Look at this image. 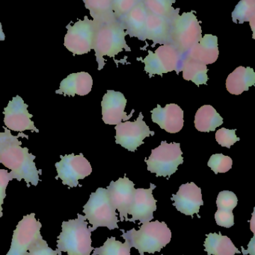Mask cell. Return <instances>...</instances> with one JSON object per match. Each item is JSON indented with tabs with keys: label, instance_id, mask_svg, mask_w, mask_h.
<instances>
[{
	"label": "cell",
	"instance_id": "obj_35",
	"mask_svg": "<svg viewBox=\"0 0 255 255\" xmlns=\"http://www.w3.org/2000/svg\"><path fill=\"white\" fill-rule=\"evenodd\" d=\"M27 255H58V253L49 247L41 236L30 247Z\"/></svg>",
	"mask_w": 255,
	"mask_h": 255
},
{
	"label": "cell",
	"instance_id": "obj_4",
	"mask_svg": "<svg viewBox=\"0 0 255 255\" xmlns=\"http://www.w3.org/2000/svg\"><path fill=\"white\" fill-rule=\"evenodd\" d=\"M85 216L77 214V219L63 222L61 231L57 240V253L68 255H91V232Z\"/></svg>",
	"mask_w": 255,
	"mask_h": 255
},
{
	"label": "cell",
	"instance_id": "obj_1",
	"mask_svg": "<svg viewBox=\"0 0 255 255\" xmlns=\"http://www.w3.org/2000/svg\"><path fill=\"white\" fill-rule=\"evenodd\" d=\"M19 137L28 139V135L25 133H20L16 136L9 133L0 146V163L10 169L9 174L12 180H24L28 187L30 184L37 186L42 170L37 169L34 162L35 156L29 153L26 147H21L22 142L19 140Z\"/></svg>",
	"mask_w": 255,
	"mask_h": 255
},
{
	"label": "cell",
	"instance_id": "obj_22",
	"mask_svg": "<svg viewBox=\"0 0 255 255\" xmlns=\"http://www.w3.org/2000/svg\"><path fill=\"white\" fill-rule=\"evenodd\" d=\"M187 55L205 65L214 64L219 57L218 37L213 34H205Z\"/></svg>",
	"mask_w": 255,
	"mask_h": 255
},
{
	"label": "cell",
	"instance_id": "obj_3",
	"mask_svg": "<svg viewBox=\"0 0 255 255\" xmlns=\"http://www.w3.org/2000/svg\"><path fill=\"white\" fill-rule=\"evenodd\" d=\"M126 36L125 30L118 19L96 24L93 49L95 52L98 70H101L104 67L103 57L114 58L123 50L131 51L126 42Z\"/></svg>",
	"mask_w": 255,
	"mask_h": 255
},
{
	"label": "cell",
	"instance_id": "obj_9",
	"mask_svg": "<svg viewBox=\"0 0 255 255\" xmlns=\"http://www.w3.org/2000/svg\"><path fill=\"white\" fill-rule=\"evenodd\" d=\"M66 28L64 45L73 55H84L93 49L96 31L94 21L85 16L83 20L79 19L73 25L68 24Z\"/></svg>",
	"mask_w": 255,
	"mask_h": 255
},
{
	"label": "cell",
	"instance_id": "obj_32",
	"mask_svg": "<svg viewBox=\"0 0 255 255\" xmlns=\"http://www.w3.org/2000/svg\"><path fill=\"white\" fill-rule=\"evenodd\" d=\"M238 204V196L233 192L224 190L219 193L217 199L218 209L233 211Z\"/></svg>",
	"mask_w": 255,
	"mask_h": 255
},
{
	"label": "cell",
	"instance_id": "obj_5",
	"mask_svg": "<svg viewBox=\"0 0 255 255\" xmlns=\"http://www.w3.org/2000/svg\"><path fill=\"white\" fill-rule=\"evenodd\" d=\"M85 217L91 225V232L99 227H106L109 230L118 229L120 221L117 217L116 210L109 200L107 189L98 188L90 196L88 202L84 205Z\"/></svg>",
	"mask_w": 255,
	"mask_h": 255
},
{
	"label": "cell",
	"instance_id": "obj_23",
	"mask_svg": "<svg viewBox=\"0 0 255 255\" xmlns=\"http://www.w3.org/2000/svg\"><path fill=\"white\" fill-rule=\"evenodd\" d=\"M255 85V73L251 67H239L226 80V88L233 95H241Z\"/></svg>",
	"mask_w": 255,
	"mask_h": 255
},
{
	"label": "cell",
	"instance_id": "obj_34",
	"mask_svg": "<svg viewBox=\"0 0 255 255\" xmlns=\"http://www.w3.org/2000/svg\"><path fill=\"white\" fill-rule=\"evenodd\" d=\"M142 0H113V13L115 18L119 20Z\"/></svg>",
	"mask_w": 255,
	"mask_h": 255
},
{
	"label": "cell",
	"instance_id": "obj_30",
	"mask_svg": "<svg viewBox=\"0 0 255 255\" xmlns=\"http://www.w3.org/2000/svg\"><path fill=\"white\" fill-rule=\"evenodd\" d=\"M130 250L127 242L123 244L112 237L108 238L103 247L94 249L92 255H130Z\"/></svg>",
	"mask_w": 255,
	"mask_h": 255
},
{
	"label": "cell",
	"instance_id": "obj_7",
	"mask_svg": "<svg viewBox=\"0 0 255 255\" xmlns=\"http://www.w3.org/2000/svg\"><path fill=\"white\" fill-rule=\"evenodd\" d=\"M182 155L181 144L162 141L160 145L151 151L149 158L145 159L148 170L157 177L171 176L176 172L178 166L184 163Z\"/></svg>",
	"mask_w": 255,
	"mask_h": 255
},
{
	"label": "cell",
	"instance_id": "obj_11",
	"mask_svg": "<svg viewBox=\"0 0 255 255\" xmlns=\"http://www.w3.org/2000/svg\"><path fill=\"white\" fill-rule=\"evenodd\" d=\"M41 227L34 213L24 216L13 232L10 250L6 255H27L30 247L41 237Z\"/></svg>",
	"mask_w": 255,
	"mask_h": 255
},
{
	"label": "cell",
	"instance_id": "obj_8",
	"mask_svg": "<svg viewBox=\"0 0 255 255\" xmlns=\"http://www.w3.org/2000/svg\"><path fill=\"white\" fill-rule=\"evenodd\" d=\"M186 55L180 53L178 49L172 44L162 45L155 52L148 51V56L143 60L145 70L150 77L154 75L163 76L165 73L182 71L183 63Z\"/></svg>",
	"mask_w": 255,
	"mask_h": 255
},
{
	"label": "cell",
	"instance_id": "obj_36",
	"mask_svg": "<svg viewBox=\"0 0 255 255\" xmlns=\"http://www.w3.org/2000/svg\"><path fill=\"white\" fill-rule=\"evenodd\" d=\"M215 220L218 226L226 229H230L235 225V216H234L233 211L218 209L215 214Z\"/></svg>",
	"mask_w": 255,
	"mask_h": 255
},
{
	"label": "cell",
	"instance_id": "obj_27",
	"mask_svg": "<svg viewBox=\"0 0 255 255\" xmlns=\"http://www.w3.org/2000/svg\"><path fill=\"white\" fill-rule=\"evenodd\" d=\"M85 8L95 24L115 19L113 13V0H83Z\"/></svg>",
	"mask_w": 255,
	"mask_h": 255
},
{
	"label": "cell",
	"instance_id": "obj_31",
	"mask_svg": "<svg viewBox=\"0 0 255 255\" xmlns=\"http://www.w3.org/2000/svg\"><path fill=\"white\" fill-rule=\"evenodd\" d=\"M233 160L229 156L223 154H213L208 161V166L215 174L226 173L232 168Z\"/></svg>",
	"mask_w": 255,
	"mask_h": 255
},
{
	"label": "cell",
	"instance_id": "obj_21",
	"mask_svg": "<svg viewBox=\"0 0 255 255\" xmlns=\"http://www.w3.org/2000/svg\"><path fill=\"white\" fill-rule=\"evenodd\" d=\"M147 15L148 10L141 1L121 18L119 21L125 30L126 34L131 37H137L139 40L143 41Z\"/></svg>",
	"mask_w": 255,
	"mask_h": 255
},
{
	"label": "cell",
	"instance_id": "obj_28",
	"mask_svg": "<svg viewBox=\"0 0 255 255\" xmlns=\"http://www.w3.org/2000/svg\"><path fill=\"white\" fill-rule=\"evenodd\" d=\"M148 12L173 21L179 15L180 8L175 9V0H142Z\"/></svg>",
	"mask_w": 255,
	"mask_h": 255
},
{
	"label": "cell",
	"instance_id": "obj_13",
	"mask_svg": "<svg viewBox=\"0 0 255 255\" xmlns=\"http://www.w3.org/2000/svg\"><path fill=\"white\" fill-rule=\"evenodd\" d=\"M3 115L4 126L9 130L20 133L28 130L39 133L38 129L34 127V122L31 120L33 115L28 113V105L19 96H16L9 101Z\"/></svg>",
	"mask_w": 255,
	"mask_h": 255
},
{
	"label": "cell",
	"instance_id": "obj_6",
	"mask_svg": "<svg viewBox=\"0 0 255 255\" xmlns=\"http://www.w3.org/2000/svg\"><path fill=\"white\" fill-rule=\"evenodd\" d=\"M202 38V26L194 12H185L172 21V45L180 53L187 55Z\"/></svg>",
	"mask_w": 255,
	"mask_h": 255
},
{
	"label": "cell",
	"instance_id": "obj_2",
	"mask_svg": "<svg viewBox=\"0 0 255 255\" xmlns=\"http://www.w3.org/2000/svg\"><path fill=\"white\" fill-rule=\"evenodd\" d=\"M123 232L121 235L130 248H136L141 255L145 253H160L172 240V232L164 222H148L141 226L139 231L133 229Z\"/></svg>",
	"mask_w": 255,
	"mask_h": 255
},
{
	"label": "cell",
	"instance_id": "obj_15",
	"mask_svg": "<svg viewBox=\"0 0 255 255\" xmlns=\"http://www.w3.org/2000/svg\"><path fill=\"white\" fill-rule=\"evenodd\" d=\"M127 100L124 94L115 91H107L102 100L103 121L108 125H118L122 121H127L133 116L135 110L130 115L125 113Z\"/></svg>",
	"mask_w": 255,
	"mask_h": 255
},
{
	"label": "cell",
	"instance_id": "obj_12",
	"mask_svg": "<svg viewBox=\"0 0 255 255\" xmlns=\"http://www.w3.org/2000/svg\"><path fill=\"white\" fill-rule=\"evenodd\" d=\"M142 112L134 122L125 121L116 125L115 142L132 152H134L138 147L144 144L143 139L147 136H154V131L150 130L149 127L143 121Z\"/></svg>",
	"mask_w": 255,
	"mask_h": 255
},
{
	"label": "cell",
	"instance_id": "obj_16",
	"mask_svg": "<svg viewBox=\"0 0 255 255\" xmlns=\"http://www.w3.org/2000/svg\"><path fill=\"white\" fill-rule=\"evenodd\" d=\"M149 189H136L134 202L128 212V215H131L132 218L128 219V221L135 223L138 220L144 224L154 220V212L157 210V200L153 196V190L156 188V185L151 183Z\"/></svg>",
	"mask_w": 255,
	"mask_h": 255
},
{
	"label": "cell",
	"instance_id": "obj_40",
	"mask_svg": "<svg viewBox=\"0 0 255 255\" xmlns=\"http://www.w3.org/2000/svg\"><path fill=\"white\" fill-rule=\"evenodd\" d=\"M4 40H5V35H4V32H3L2 25H1V23L0 22V40L4 41Z\"/></svg>",
	"mask_w": 255,
	"mask_h": 255
},
{
	"label": "cell",
	"instance_id": "obj_37",
	"mask_svg": "<svg viewBox=\"0 0 255 255\" xmlns=\"http://www.w3.org/2000/svg\"><path fill=\"white\" fill-rule=\"evenodd\" d=\"M11 177L6 169H0V218L3 216L2 205L6 196V188L9 181H11Z\"/></svg>",
	"mask_w": 255,
	"mask_h": 255
},
{
	"label": "cell",
	"instance_id": "obj_41",
	"mask_svg": "<svg viewBox=\"0 0 255 255\" xmlns=\"http://www.w3.org/2000/svg\"></svg>",
	"mask_w": 255,
	"mask_h": 255
},
{
	"label": "cell",
	"instance_id": "obj_14",
	"mask_svg": "<svg viewBox=\"0 0 255 255\" xmlns=\"http://www.w3.org/2000/svg\"><path fill=\"white\" fill-rule=\"evenodd\" d=\"M135 184L127 176L112 181L107 187L108 195L112 207L118 210L120 221H128V212L134 202Z\"/></svg>",
	"mask_w": 255,
	"mask_h": 255
},
{
	"label": "cell",
	"instance_id": "obj_19",
	"mask_svg": "<svg viewBox=\"0 0 255 255\" xmlns=\"http://www.w3.org/2000/svg\"><path fill=\"white\" fill-rule=\"evenodd\" d=\"M151 119L162 129L171 133H178L184 127V111L178 105L168 104L162 108L160 105L151 111Z\"/></svg>",
	"mask_w": 255,
	"mask_h": 255
},
{
	"label": "cell",
	"instance_id": "obj_29",
	"mask_svg": "<svg viewBox=\"0 0 255 255\" xmlns=\"http://www.w3.org/2000/svg\"><path fill=\"white\" fill-rule=\"evenodd\" d=\"M255 17V0H241L232 12V20L235 23H254Z\"/></svg>",
	"mask_w": 255,
	"mask_h": 255
},
{
	"label": "cell",
	"instance_id": "obj_24",
	"mask_svg": "<svg viewBox=\"0 0 255 255\" xmlns=\"http://www.w3.org/2000/svg\"><path fill=\"white\" fill-rule=\"evenodd\" d=\"M205 252L208 255H235L241 254L235 247L232 240L227 236L220 234L211 233L207 235L205 244Z\"/></svg>",
	"mask_w": 255,
	"mask_h": 255
},
{
	"label": "cell",
	"instance_id": "obj_39",
	"mask_svg": "<svg viewBox=\"0 0 255 255\" xmlns=\"http://www.w3.org/2000/svg\"><path fill=\"white\" fill-rule=\"evenodd\" d=\"M4 132H2V133L0 132V146H1L2 142L5 140V139L7 138V136H8L9 133H10V130H9V129H7V128H4Z\"/></svg>",
	"mask_w": 255,
	"mask_h": 255
},
{
	"label": "cell",
	"instance_id": "obj_20",
	"mask_svg": "<svg viewBox=\"0 0 255 255\" xmlns=\"http://www.w3.org/2000/svg\"><path fill=\"white\" fill-rule=\"evenodd\" d=\"M93 86V79L91 75L86 72L72 73L60 83L59 89L55 91L56 94L74 97L88 95Z\"/></svg>",
	"mask_w": 255,
	"mask_h": 255
},
{
	"label": "cell",
	"instance_id": "obj_17",
	"mask_svg": "<svg viewBox=\"0 0 255 255\" xmlns=\"http://www.w3.org/2000/svg\"><path fill=\"white\" fill-rule=\"evenodd\" d=\"M174 206L180 212L193 217L204 205L202 190L194 182L182 184L177 194L172 195Z\"/></svg>",
	"mask_w": 255,
	"mask_h": 255
},
{
	"label": "cell",
	"instance_id": "obj_25",
	"mask_svg": "<svg viewBox=\"0 0 255 255\" xmlns=\"http://www.w3.org/2000/svg\"><path fill=\"white\" fill-rule=\"evenodd\" d=\"M223 124V118L211 106H204L196 112L195 127L199 131H214Z\"/></svg>",
	"mask_w": 255,
	"mask_h": 255
},
{
	"label": "cell",
	"instance_id": "obj_33",
	"mask_svg": "<svg viewBox=\"0 0 255 255\" xmlns=\"http://www.w3.org/2000/svg\"><path fill=\"white\" fill-rule=\"evenodd\" d=\"M216 139L222 146L230 148L232 145L241 139L237 136L236 129L229 130L226 128H222L216 133Z\"/></svg>",
	"mask_w": 255,
	"mask_h": 255
},
{
	"label": "cell",
	"instance_id": "obj_10",
	"mask_svg": "<svg viewBox=\"0 0 255 255\" xmlns=\"http://www.w3.org/2000/svg\"><path fill=\"white\" fill-rule=\"evenodd\" d=\"M55 168L58 174L55 179L60 178L69 188L77 187L79 180L84 179L92 172L91 163L82 154L61 155V160L55 163Z\"/></svg>",
	"mask_w": 255,
	"mask_h": 255
},
{
	"label": "cell",
	"instance_id": "obj_26",
	"mask_svg": "<svg viewBox=\"0 0 255 255\" xmlns=\"http://www.w3.org/2000/svg\"><path fill=\"white\" fill-rule=\"evenodd\" d=\"M183 78L194 82L198 87L207 85L209 78L207 65L186 55L182 67Z\"/></svg>",
	"mask_w": 255,
	"mask_h": 255
},
{
	"label": "cell",
	"instance_id": "obj_18",
	"mask_svg": "<svg viewBox=\"0 0 255 255\" xmlns=\"http://www.w3.org/2000/svg\"><path fill=\"white\" fill-rule=\"evenodd\" d=\"M172 21L148 11L143 41L148 40L154 44H172Z\"/></svg>",
	"mask_w": 255,
	"mask_h": 255
},
{
	"label": "cell",
	"instance_id": "obj_38",
	"mask_svg": "<svg viewBox=\"0 0 255 255\" xmlns=\"http://www.w3.org/2000/svg\"><path fill=\"white\" fill-rule=\"evenodd\" d=\"M248 247V251L244 252V253H243V254L244 255H247L248 254L255 255V237L253 238V239L252 240L251 243L249 244Z\"/></svg>",
	"mask_w": 255,
	"mask_h": 255
}]
</instances>
